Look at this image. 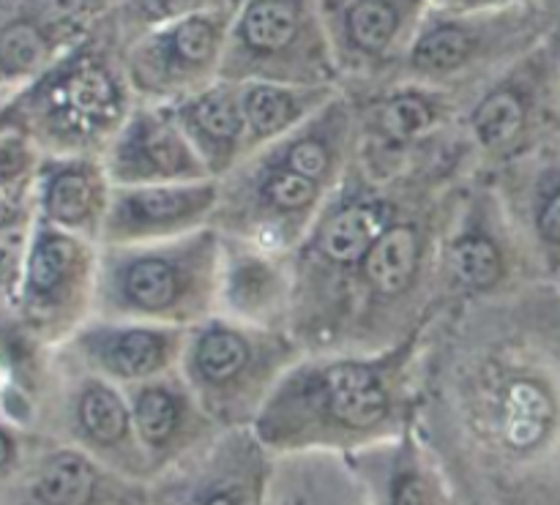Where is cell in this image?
<instances>
[{"mask_svg":"<svg viewBox=\"0 0 560 505\" xmlns=\"http://www.w3.org/2000/svg\"><path fill=\"white\" fill-rule=\"evenodd\" d=\"M416 432L468 505H560V282L441 315Z\"/></svg>","mask_w":560,"mask_h":505,"instance_id":"6da1fadb","label":"cell"},{"mask_svg":"<svg viewBox=\"0 0 560 505\" xmlns=\"http://www.w3.org/2000/svg\"><path fill=\"white\" fill-rule=\"evenodd\" d=\"M427 328L381 353H304L252 424L255 437L273 457H353L408 432Z\"/></svg>","mask_w":560,"mask_h":505,"instance_id":"7a4b0ae2","label":"cell"},{"mask_svg":"<svg viewBox=\"0 0 560 505\" xmlns=\"http://www.w3.org/2000/svg\"><path fill=\"white\" fill-rule=\"evenodd\" d=\"M476 167L463 131L441 153L397 178H377L353 164L293 251V337L306 353L342 348L355 279L388 224L421 195Z\"/></svg>","mask_w":560,"mask_h":505,"instance_id":"3957f363","label":"cell"},{"mask_svg":"<svg viewBox=\"0 0 560 505\" xmlns=\"http://www.w3.org/2000/svg\"><path fill=\"white\" fill-rule=\"evenodd\" d=\"M135 107L124 47L107 16L42 74L5 93L0 129L31 140L42 156H104Z\"/></svg>","mask_w":560,"mask_h":505,"instance_id":"277c9868","label":"cell"},{"mask_svg":"<svg viewBox=\"0 0 560 505\" xmlns=\"http://www.w3.org/2000/svg\"><path fill=\"white\" fill-rule=\"evenodd\" d=\"M470 173L421 195L388 224L355 279L353 306L339 350L381 353L435 320L443 233L454 195Z\"/></svg>","mask_w":560,"mask_h":505,"instance_id":"5b68a950","label":"cell"},{"mask_svg":"<svg viewBox=\"0 0 560 505\" xmlns=\"http://www.w3.org/2000/svg\"><path fill=\"white\" fill-rule=\"evenodd\" d=\"M219 277L217 227L156 244H102L96 317L189 331L219 315Z\"/></svg>","mask_w":560,"mask_h":505,"instance_id":"8992f818","label":"cell"},{"mask_svg":"<svg viewBox=\"0 0 560 505\" xmlns=\"http://www.w3.org/2000/svg\"><path fill=\"white\" fill-rule=\"evenodd\" d=\"M304 353L290 331L217 315L189 328L178 372L222 430H252L279 380Z\"/></svg>","mask_w":560,"mask_h":505,"instance_id":"52a82bcc","label":"cell"},{"mask_svg":"<svg viewBox=\"0 0 560 505\" xmlns=\"http://www.w3.org/2000/svg\"><path fill=\"white\" fill-rule=\"evenodd\" d=\"M534 282L541 279L490 173L476 167L459 184L443 233L435 317L506 298Z\"/></svg>","mask_w":560,"mask_h":505,"instance_id":"ba28073f","label":"cell"},{"mask_svg":"<svg viewBox=\"0 0 560 505\" xmlns=\"http://www.w3.org/2000/svg\"><path fill=\"white\" fill-rule=\"evenodd\" d=\"M536 44H541V27L534 0L476 11L430 3L394 80L424 82L474 96L487 80L501 74Z\"/></svg>","mask_w":560,"mask_h":505,"instance_id":"9c48e42d","label":"cell"},{"mask_svg":"<svg viewBox=\"0 0 560 505\" xmlns=\"http://www.w3.org/2000/svg\"><path fill=\"white\" fill-rule=\"evenodd\" d=\"M31 432L74 448L115 473L153 484L126 388L104 380L60 350L49 353L38 380Z\"/></svg>","mask_w":560,"mask_h":505,"instance_id":"30bf717a","label":"cell"},{"mask_svg":"<svg viewBox=\"0 0 560 505\" xmlns=\"http://www.w3.org/2000/svg\"><path fill=\"white\" fill-rule=\"evenodd\" d=\"M219 80L342 87L317 0H244Z\"/></svg>","mask_w":560,"mask_h":505,"instance_id":"8fae6325","label":"cell"},{"mask_svg":"<svg viewBox=\"0 0 560 505\" xmlns=\"http://www.w3.org/2000/svg\"><path fill=\"white\" fill-rule=\"evenodd\" d=\"M345 93L359 129L355 162L377 178L410 173L457 140L470 102L465 93L408 80Z\"/></svg>","mask_w":560,"mask_h":505,"instance_id":"7c38bea8","label":"cell"},{"mask_svg":"<svg viewBox=\"0 0 560 505\" xmlns=\"http://www.w3.org/2000/svg\"><path fill=\"white\" fill-rule=\"evenodd\" d=\"M102 244L38 222L20 284L3 304V320L47 350H58L96 317Z\"/></svg>","mask_w":560,"mask_h":505,"instance_id":"4fadbf2b","label":"cell"},{"mask_svg":"<svg viewBox=\"0 0 560 505\" xmlns=\"http://www.w3.org/2000/svg\"><path fill=\"white\" fill-rule=\"evenodd\" d=\"M0 505H153L151 484L0 421Z\"/></svg>","mask_w":560,"mask_h":505,"instance_id":"5bb4252c","label":"cell"},{"mask_svg":"<svg viewBox=\"0 0 560 505\" xmlns=\"http://www.w3.org/2000/svg\"><path fill=\"white\" fill-rule=\"evenodd\" d=\"M334 191L257 151L219 180L213 227L228 238L293 255Z\"/></svg>","mask_w":560,"mask_h":505,"instance_id":"9a60e30c","label":"cell"},{"mask_svg":"<svg viewBox=\"0 0 560 505\" xmlns=\"http://www.w3.org/2000/svg\"><path fill=\"white\" fill-rule=\"evenodd\" d=\"M552 55L536 44L530 52L487 80L470 96L463 115V137L481 169H498L550 142Z\"/></svg>","mask_w":560,"mask_h":505,"instance_id":"2e32d148","label":"cell"},{"mask_svg":"<svg viewBox=\"0 0 560 505\" xmlns=\"http://www.w3.org/2000/svg\"><path fill=\"white\" fill-rule=\"evenodd\" d=\"M235 11L186 16L126 44L124 69L137 102L173 104L217 82Z\"/></svg>","mask_w":560,"mask_h":505,"instance_id":"e0dca14e","label":"cell"},{"mask_svg":"<svg viewBox=\"0 0 560 505\" xmlns=\"http://www.w3.org/2000/svg\"><path fill=\"white\" fill-rule=\"evenodd\" d=\"M432 0H317L342 91L386 85Z\"/></svg>","mask_w":560,"mask_h":505,"instance_id":"ac0fdd59","label":"cell"},{"mask_svg":"<svg viewBox=\"0 0 560 505\" xmlns=\"http://www.w3.org/2000/svg\"><path fill=\"white\" fill-rule=\"evenodd\" d=\"M0 11V82L5 96L107 22L113 0H3Z\"/></svg>","mask_w":560,"mask_h":505,"instance_id":"d6986e66","label":"cell"},{"mask_svg":"<svg viewBox=\"0 0 560 505\" xmlns=\"http://www.w3.org/2000/svg\"><path fill=\"white\" fill-rule=\"evenodd\" d=\"M273 459L252 430L224 432L153 481V505H266Z\"/></svg>","mask_w":560,"mask_h":505,"instance_id":"ffe728a7","label":"cell"},{"mask_svg":"<svg viewBox=\"0 0 560 505\" xmlns=\"http://www.w3.org/2000/svg\"><path fill=\"white\" fill-rule=\"evenodd\" d=\"M186 333L156 322L93 317L58 350L104 380L131 388L178 372Z\"/></svg>","mask_w":560,"mask_h":505,"instance_id":"44dd1931","label":"cell"},{"mask_svg":"<svg viewBox=\"0 0 560 505\" xmlns=\"http://www.w3.org/2000/svg\"><path fill=\"white\" fill-rule=\"evenodd\" d=\"M541 282H560V148H536L487 169Z\"/></svg>","mask_w":560,"mask_h":505,"instance_id":"7402d4cb","label":"cell"},{"mask_svg":"<svg viewBox=\"0 0 560 505\" xmlns=\"http://www.w3.org/2000/svg\"><path fill=\"white\" fill-rule=\"evenodd\" d=\"M140 446L151 462L153 481L186 459L206 451L228 430L206 413L180 372L126 388Z\"/></svg>","mask_w":560,"mask_h":505,"instance_id":"603a6c76","label":"cell"},{"mask_svg":"<svg viewBox=\"0 0 560 505\" xmlns=\"http://www.w3.org/2000/svg\"><path fill=\"white\" fill-rule=\"evenodd\" d=\"M219 180L115 186L102 244H156L213 227Z\"/></svg>","mask_w":560,"mask_h":505,"instance_id":"cb8c5ba5","label":"cell"},{"mask_svg":"<svg viewBox=\"0 0 560 505\" xmlns=\"http://www.w3.org/2000/svg\"><path fill=\"white\" fill-rule=\"evenodd\" d=\"M293 255L222 235L219 315L268 331L293 333Z\"/></svg>","mask_w":560,"mask_h":505,"instance_id":"d4e9b609","label":"cell"},{"mask_svg":"<svg viewBox=\"0 0 560 505\" xmlns=\"http://www.w3.org/2000/svg\"><path fill=\"white\" fill-rule=\"evenodd\" d=\"M102 158L115 186L191 184L211 178L164 104L137 102Z\"/></svg>","mask_w":560,"mask_h":505,"instance_id":"484cf974","label":"cell"},{"mask_svg":"<svg viewBox=\"0 0 560 505\" xmlns=\"http://www.w3.org/2000/svg\"><path fill=\"white\" fill-rule=\"evenodd\" d=\"M366 505H457L441 462L416 424L399 437L348 457Z\"/></svg>","mask_w":560,"mask_h":505,"instance_id":"4316f807","label":"cell"},{"mask_svg":"<svg viewBox=\"0 0 560 505\" xmlns=\"http://www.w3.org/2000/svg\"><path fill=\"white\" fill-rule=\"evenodd\" d=\"M113 189L102 156H42L36 178L38 222L102 244Z\"/></svg>","mask_w":560,"mask_h":505,"instance_id":"83f0119b","label":"cell"},{"mask_svg":"<svg viewBox=\"0 0 560 505\" xmlns=\"http://www.w3.org/2000/svg\"><path fill=\"white\" fill-rule=\"evenodd\" d=\"M202 158L211 178L222 180L246 158V118L241 85L217 80L191 96L164 104Z\"/></svg>","mask_w":560,"mask_h":505,"instance_id":"f1b7e54d","label":"cell"},{"mask_svg":"<svg viewBox=\"0 0 560 505\" xmlns=\"http://www.w3.org/2000/svg\"><path fill=\"white\" fill-rule=\"evenodd\" d=\"M266 505H366L353 465L339 454L273 459Z\"/></svg>","mask_w":560,"mask_h":505,"instance_id":"f546056e","label":"cell"},{"mask_svg":"<svg viewBox=\"0 0 560 505\" xmlns=\"http://www.w3.org/2000/svg\"><path fill=\"white\" fill-rule=\"evenodd\" d=\"M246 118V156L282 140L317 109L326 107L342 87L282 85V82H238Z\"/></svg>","mask_w":560,"mask_h":505,"instance_id":"4dcf8cb0","label":"cell"},{"mask_svg":"<svg viewBox=\"0 0 560 505\" xmlns=\"http://www.w3.org/2000/svg\"><path fill=\"white\" fill-rule=\"evenodd\" d=\"M241 3L244 0H113L109 25L118 36L120 47H126L135 38L170 25V22L206 14V11L238 9Z\"/></svg>","mask_w":560,"mask_h":505,"instance_id":"1f68e13d","label":"cell"},{"mask_svg":"<svg viewBox=\"0 0 560 505\" xmlns=\"http://www.w3.org/2000/svg\"><path fill=\"white\" fill-rule=\"evenodd\" d=\"M530 3V0H432V5L454 11H476V9H503V5Z\"/></svg>","mask_w":560,"mask_h":505,"instance_id":"d6a6232c","label":"cell"},{"mask_svg":"<svg viewBox=\"0 0 560 505\" xmlns=\"http://www.w3.org/2000/svg\"><path fill=\"white\" fill-rule=\"evenodd\" d=\"M457 505H468V503H463V501H457Z\"/></svg>","mask_w":560,"mask_h":505,"instance_id":"836d02e7","label":"cell"}]
</instances>
